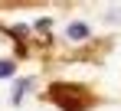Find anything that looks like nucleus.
Returning a JSON list of instances; mask_svg holds the SVG:
<instances>
[{"instance_id": "nucleus-1", "label": "nucleus", "mask_w": 121, "mask_h": 111, "mask_svg": "<svg viewBox=\"0 0 121 111\" xmlns=\"http://www.w3.org/2000/svg\"><path fill=\"white\" fill-rule=\"evenodd\" d=\"M52 98L59 101L62 108H69V111L82 108V105L88 101V95H85V92H79V88H72V85H56V88H52Z\"/></svg>"}, {"instance_id": "nucleus-2", "label": "nucleus", "mask_w": 121, "mask_h": 111, "mask_svg": "<svg viewBox=\"0 0 121 111\" xmlns=\"http://www.w3.org/2000/svg\"><path fill=\"white\" fill-rule=\"evenodd\" d=\"M88 36H92V30H88V23H82V20H75V23L65 26V39H69V43H85Z\"/></svg>"}, {"instance_id": "nucleus-3", "label": "nucleus", "mask_w": 121, "mask_h": 111, "mask_svg": "<svg viewBox=\"0 0 121 111\" xmlns=\"http://www.w3.org/2000/svg\"><path fill=\"white\" fill-rule=\"evenodd\" d=\"M33 88V78H20V82H13V92H10V101L13 105H20L23 101V95Z\"/></svg>"}, {"instance_id": "nucleus-4", "label": "nucleus", "mask_w": 121, "mask_h": 111, "mask_svg": "<svg viewBox=\"0 0 121 111\" xmlns=\"http://www.w3.org/2000/svg\"><path fill=\"white\" fill-rule=\"evenodd\" d=\"M17 72V59H0V78H10Z\"/></svg>"}]
</instances>
